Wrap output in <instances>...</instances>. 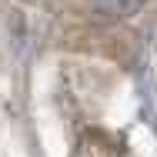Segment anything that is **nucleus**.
Listing matches in <instances>:
<instances>
[{
  "instance_id": "obj_1",
  "label": "nucleus",
  "mask_w": 157,
  "mask_h": 157,
  "mask_svg": "<svg viewBox=\"0 0 157 157\" xmlns=\"http://www.w3.org/2000/svg\"><path fill=\"white\" fill-rule=\"evenodd\" d=\"M74 157H121V140H114V137H110L107 130H100V127H90V130L80 137Z\"/></svg>"
},
{
  "instance_id": "obj_2",
  "label": "nucleus",
  "mask_w": 157,
  "mask_h": 157,
  "mask_svg": "<svg viewBox=\"0 0 157 157\" xmlns=\"http://www.w3.org/2000/svg\"><path fill=\"white\" fill-rule=\"evenodd\" d=\"M90 7L100 17H130L144 7V0H90Z\"/></svg>"
}]
</instances>
